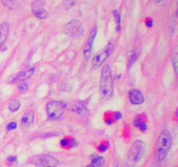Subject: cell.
Here are the masks:
<instances>
[{
    "label": "cell",
    "mask_w": 178,
    "mask_h": 167,
    "mask_svg": "<svg viewBox=\"0 0 178 167\" xmlns=\"http://www.w3.org/2000/svg\"><path fill=\"white\" fill-rule=\"evenodd\" d=\"M172 145V137L168 131L164 130L161 132L157 144V157L159 161H163Z\"/></svg>",
    "instance_id": "cell-1"
},
{
    "label": "cell",
    "mask_w": 178,
    "mask_h": 167,
    "mask_svg": "<svg viewBox=\"0 0 178 167\" xmlns=\"http://www.w3.org/2000/svg\"><path fill=\"white\" fill-rule=\"evenodd\" d=\"M100 91L103 98L108 99L113 94V81L111 71L109 66H104L102 69L100 79Z\"/></svg>",
    "instance_id": "cell-2"
},
{
    "label": "cell",
    "mask_w": 178,
    "mask_h": 167,
    "mask_svg": "<svg viewBox=\"0 0 178 167\" xmlns=\"http://www.w3.org/2000/svg\"><path fill=\"white\" fill-rule=\"evenodd\" d=\"M144 145V142L142 140H137L133 143L127 158V166H133L141 160L145 151Z\"/></svg>",
    "instance_id": "cell-3"
},
{
    "label": "cell",
    "mask_w": 178,
    "mask_h": 167,
    "mask_svg": "<svg viewBox=\"0 0 178 167\" xmlns=\"http://www.w3.org/2000/svg\"><path fill=\"white\" fill-rule=\"evenodd\" d=\"M64 104L60 101H51L46 105V113L51 119H56L63 115Z\"/></svg>",
    "instance_id": "cell-4"
},
{
    "label": "cell",
    "mask_w": 178,
    "mask_h": 167,
    "mask_svg": "<svg viewBox=\"0 0 178 167\" xmlns=\"http://www.w3.org/2000/svg\"><path fill=\"white\" fill-rule=\"evenodd\" d=\"M31 161L32 164L40 167H56L59 164L56 157L46 154L34 156L31 158Z\"/></svg>",
    "instance_id": "cell-5"
},
{
    "label": "cell",
    "mask_w": 178,
    "mask_h": 167,
    "mask_svg": "<svg viewBox=\"0 0 178 167\" xmlns=\"http://www.w3.org/2000/svg\"><path fill=\"white\" fill-rule=\"evenodd\" d=\"M114 49V46L111 43H109L102 51H100L97 55L95 56L92 59V68H98L102 66V64L106 60L107 58L110 57V55L111 54V52L113 51Z\"/></svg>",
    "instance_id": "cell-6"
},
{
    "label": "cell",
    "mask_w": 178,
    "mask_h": 167,
    "mask_svg": "<svg viewBox=\"0 0 178 167\" xmlns=\"http://www.w3.org/2000/svg\"><path fill=\"white\" fill-rule=\"evenodd\" d=\"M44 3L43 0H34L31 4V10L35 17L39 19H45L48 18V11L44 8Z\"/></svg>",
    "instance_id": "cell-7"
},
{
    "label": "cell",
    "mask_w": 178,
    "mask_h": 167,
    "mask_svg": "<svg viewBox=\"0 0 178 167\" xmlns=\"http://www.w3.org/2000/svg\"><path fill=\"white\" fill-rule=\"evenodd\" d=\"M65 33L71 37H78L83 34V29L82 27L81 24L77 20H71L64 27Z\"/></svg>",
    "instance_id": "cell-8"
},
{
    "label": "cell",
    "mask_w": 178,
    "mask_h": 167,
    "mask_svg": "<svg viewBox=\"0 0 178 167\" xmlns=\"http://www.w3.org/2000/svg\"><path fill=\"white\" fill-rule=\"evenodd\" d=\"M129 99L134 105H140L144 102V97L140 91L131 90L129 92Z\"/></svg>",
    "instance_id": "cell-9"
},
{
    "label": "cell",
    "mask_w": 178,
    "mask_h": 167,
    "mask_svg": "<svg viewBox=\"0 0 178 167\" xmlns=\"http://www.w3.org/2000/svg\"><path fill=\"white\" fill-rule=\"evenodd\" d=\"M97 28L94 27L93 29L91 31V34H90V37L87 40L86 46H85V50H84V57H85V59H89L90 57H91V54L92 51V46H93V42L95 40V38H96V35H97Z\"/></svg>",
    "instance_id": "cell-10"
},
{
    "label": "cell",
    "mask_w": 178,
    "mask_h": 167,
    "mask_svg": "<svg viewBox=\"0 0 178 167\" xmlns=\"http://www.w3.org/2000/svg\"><path fill=\"white\" fill-rule=\"evenodd\" d=\"M9 29H10V26L7 22H5L0 25V49L3 47L6 42V39L9 35Z\"/></svg>",
    "instance_id": "cell-11"
},
{
    "label": "cell",
    "mask_w": 178,
    "mask_h": 167,
    "mask_svg": "<svg viewBox=\"0 0 178 167\" xmlns=\"http://www.w3.org/2000/svg\"><path fill=\"white\" fill-rule=\"evenodd\" d=\"M35 71V68H31V69H28L25 71H22L20 73H18L16 77H14V78L12 79V83H15V82H21V81H25V80H27L28 78H30L33 73Z\"/></svg>",
    "instance_id": "cell-12"
},
{
    "label": "cell",
    "mask_w": 178,
    "mask_h": 167,
    "mask_svg": "<svg viewBox=\"0 0 178 167\" xmlns=\"http://www.w3.org/2000/svg\"><path fill=\"white\" fill-rule=\"evenodd\" d=\"M72 111H75L76 113L83 117L89 116V114H90V111L88 110V108L84 105H83L82 103H80V102H77V103H74L73 104Z\"/></svg>",
    "instance_id": "cell-13"
},
{
    "label": "cell",
    "mask_w": 178,
    "mask_h": 167,
    "mask_svg": "<svg viewBox=\"0 0 178 167\" xmlns=\"http://www.w3.org/2000/svg\"><path fill=\"white\" fill-rule=\"evenodd\" d=\"M34 121V113L32 111H28L25 114H24V116L22 117V125L25 126H29Z\"/></svg>",
    "instance_id": "cell-14"
},
{
    "label": "cell",
    "mask_w": 178,
    "mask_h": 167,
    "mask_svg": "<svg viewBox=\"0 0 178 167\" xmlns=\"http://www.w3.org/2000/svg\"><path fill=\"white\" fill-rule=\"evenodd\" d=\"M20 101L17 99H14L10 102L9 105V110L12 112H16L19 108H20Z\"/></svg>",
    "instance_id": "cell-15"
},
{
    "label": "cell",
    "mask_w": 178,
    "mask_h": 167,
    "mask_svg": "<svg viewBox=\"0 0 178 167\" xmlns=\"http://www.w3.org/2000/svg\"><path fill=\"white\" fill-rule=\"evenodd\" d=\"M113 16H114V18H115V21L117 23V31H120L121 30V16L119 14V12L117 10H113Z\"/></svg>",
    "instance_id": "cell-16"
},
{
    "label": "cell",
    "mask_w": 178,
    "mask_h": 167,
    "mask_svg": "<svg viewBox=\"0 0 178 167\" xmlns=\"http://www.w3.org/2000/svg\"><path fill=\"white\" fill-rule=\"evenodd\" d=\"M91 165H92L93 166L95 167H103L104 165V158L102 157H96L95 159L92 160V162Z\"/></svg>",
    "instance_id": "cell-17"
},
{
    "label": "cell",
    "mask_w": 178,
    "mask_h": 167,
    "mask_svg": "<svg viewBox=\"0 0 178 167\" xmlns=\"http://www.w3.org/2000/svg\"><path fill=\"white\" fill-rule=\"evenodd\" d=\"M17 88H18V90L20 91H25L28 90V88H29V83L27 80H25V81H21L20 84L18 85L17 86Z\"/></svg>",
    "instance_id": "cell-18"
},
{
    "label": "cell",
    "mask_w": 178,
    "mask_h": 167,
    "mask_svg": "<svg viewBox=\"0 0 178 167\" xmlns=\"http://www.w3.org/2000/svg\"><path fill=\"white\" fill-rule=\"evenodd\" d=\"M172 63H173V67L174 69H175V71H176V73H177L178 71V67H177V64H178V56L177 53H175L173 56V58H172Z\"/></svg>",
    "instance_id": "cell-19"
},
{
    "label": "cell",
    "mask_w": 178,
    "mask_h": 167,
    "mask_svg": "<svg viewBox=\"0 0 178 167\" xmlns=\"http://www.w3.org/2000/svg\"><path fill=\"white\" fill-rule=\"evenodd\" d=\"M0 1L5 7H9V8H11V6L13 5V2H14V0H0Z\"/></svg>",
    "instance_id": "cell-20"
},
{
    "label": "cell",
    "mask_w": 178,
    "mask_h": 167,
    "mask_svg": "<svg viewBox=\"0 0 178 167\" xmlns=\"http://www.w3.org/2000/svg\"><path fill=\"white\" fill-rule=\"evenodd\" d=\"M142 122V115H138V116L136 117V118L134 120V125H135V127H139Z\"/></svg>",
    "instance_id": "cell-21"
},
{
    "label": "cell",
    "mask_w": 178,
    "mask_h": 167,
    "mask_svg": "<svg viewBox=\"0 0 178 167\" xmlns=\"http://www.w3.org/2000/svg\"><path fill=\"white\" fill-rule=\"evenodd\" d=\"M138 58V54L137 52H135V53H133L132 56H130V60H129V66H131V65L134 64V62Z\"/></svg>",
    "instance_id": "cell-22"
},
{
    "label": "cell",
    "mask_w": 178,
    "mask_h": 167,
    "mask_svg": "<svg viewBox=\"0 0 178 167\" xmlns=\"http://www.w3.org/2000/svg\"><path fill=\"white\" fill-rule=\"evenodd\" d=\"M74 5H75L74 0H64V5L66 8H71Z\"/></svg>",
    "instance_id": "cell-23"
},
{
    "label": "cell",
    "mask_w": 178,
    "mask_h": 167,
    "mask_svg": "<svg viewBox=\"0 0 178 167\" xmlns=\"http://www.w3.org/2000/svg\"><path fill=\"white\" fill-rule=\"evenodd\" d=\"M16 128H17V123L15 122H11L10 123L7 127H6V130L8 131V132H10V131H13V130H15Z\"/></svg>",
    "instance_id": "cell-24"
},
{
    "label": "cell",
    "mask_w": 178,
    "mask_h": 167,
    "mask_svg": "<svg viewBox=\"0 0 178 167\" xmlns=\"http://www.w3.org/2000/svg\"><path fill=\"white\" fill-rule=\"evenodd\" d=\"M108 147H109L108 144H102L101 145H99V147H98V151L99 152H105L108 149Z\"/></svg>",
    "instance_id": "cell-25"
},
{
    "label": "cell",
    "mask_w": 178,
    "mask_h": 167,
    "mask_svg": "<svg viewBox=\"0 0 178 167\" xmlns=\"http://www.w3.org/2000/svg\"><path fill=\"white\" fill-rule=\"evenodd\" d=\"M139 129L143 132H146V131H147V125H146V123H145V122H142L141 125H139Z\"/></svg>",
    "instance_id": "cell-26"
},
{
    "label": "cell",
    "mask_w": 178,
    "mask_h": 167,
    "mask_svg": "<svg viewBox=\"0 0 178 167\" xmlns=\"http://www.w3.org/2000/svg\"><path fill=\"white\" fill-rule=\"evenodd\" d=\"M122 113L121 112H116L115 113V119L116 120H119V119H121L122 118Z\"/></svg>",
    "instance_id": "cell-27"
},
{
    "label": "cell",
    "mask_w": 178,
    "mask_h": 167,
    "mask_svg": "<svg viewBox=\"0 0 178 167\" xmlns=\"http://www.w3.org/2000/svg\"><path fill=\"white\" fill-rule=\"evenodd\" d=\"M152 26H153L152 19L148 18L147 21H146V26H147L148 28H150V27H152Z\"/></svg>",
    "instance_id": "cell-28"
},
{
    "label": "cell",
    "mask_w": 178,
    "mask_h": 167,
    "mask_svg": "<svg viewBox=\"0 0 178 167\" xmlns=\"http://www.w3.org/2000/svg\"><path fill=\"white\" fill-rule=\"evenodd\" d=\"M7 160H8V161H9L10 163L16 162V160H17V157H16L15 156H10V157H9L8 158H7Z\"/></svg>",
    "instance_id": "cell-29"
},
{
    "label": "cell",
    "mask_w": 178,
    "mask_h": 167,
    "mask_svg": "<svg viewBox=\"0 0 178 167\" xmlns=\"http://www.w3.org/2000/svg\"><path fill=\"white\" fill-rule=\"evenodd\" d=\"M153 1H154V3H156V4H158V3L162 2L163 0H153Z\"/></svg>",
    "instance_id": "cell-30"
},
{
    "label": "cell",
    "mask_w": 178,
    "mask_h": 167,
    "mask_svg": "<svg viewBox=\"0 0 178 167\" xmlns=\"http://www.w3.org/2000/svg\"><path fill=\"white\" fill-rule=\"evenodd\" d=\"M86 167H95V166H93L92 165H88V166H86Z\"/></svg>",
    "instance_id": "cell-31"
}]
</instances>
